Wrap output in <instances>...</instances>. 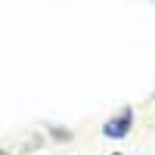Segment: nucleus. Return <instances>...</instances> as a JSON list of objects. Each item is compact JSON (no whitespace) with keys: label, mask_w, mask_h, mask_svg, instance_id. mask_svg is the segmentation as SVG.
<instances>
[{"label":"nucleus","mask_w":155,"mask_h":155,"mask_svg":"<svg viewBox=\"0 0 155 155\" xmlns=\"http://www.w3.org/2000/svg\"><path fill=\"white\" fill-rule=\"evenodd\" d=\"M134 130V106H124L118 115H112V118H106L99 124V134L112 140V143H121V140H127Z\"/></svg>","instance_id":"nucleus-1"},{"label":"nucleus","mask_w":155,"mask_h":155,"mask_svg":"<svg viewBox=\"0 0 155 155\" xmlns=\"http://www.w3.org/2000/svg\"><path fill=\"white\" fill-rule=\"evenodd\" d=\"M109 155H124V152H109Z\"/></svg>","instance_id":"nucleus-3"},{"label":"nucleus","mask_w":155,"mask_h":155,"mask_svg":"<svg viewBox=\"0 0 155 155\" xmlns=\"http://www.w3.org/2000/svg\"><path fill=\"white\" fill-rule=\"evenodd\" d=\"M47 134H50V140H56V143H71L74 140V134L68 130V127H59L53 121H47Z\"/></svg>","instance_id":"nucleus-2"}]
</instances>
